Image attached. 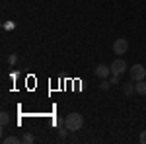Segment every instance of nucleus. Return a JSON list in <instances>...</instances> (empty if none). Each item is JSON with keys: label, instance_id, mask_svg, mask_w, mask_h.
<instances>
[{"label": "nucleus", "instance_id": "9", "mask_svg": "<svg viewBox=\"0 0 146 144\" xmlns=\"http://www.w3.org/2000/svg\"><path fill=\"white\" fill-rule=\"evenodd\" d=\"M22 142V138H18V136H8V138H4V144H18Z\"/></svg>", "mask_w": 146, "mask_h": 144}, {"label": "nucleus", "instance_id": "14", "mask_svg": "<svg viewBox=\"0 0 146 144\" xmlns=\"http://www.w3.org/2000/svg\"><path fill=\"white\" fill-rule=\"evenodd\" d=\"M8 62H10V64H16V62H18V56H16V55H10V56H8Z\"/></svg>", "mask_w": 146, "mask_h": 144}, {"label": "nucleus", "instance_id": "6", "mask_svg": "<svg viewBox=\"0 0 146 144\" xmlns=\"http://www.w3.org/2000/svg\"><path fill=\"white\" fill-rule=\"evenodd\" d=\"M135 94H138V96H146V82L144 80H138L135 84Z\"/></svg>", "mask_w": 146, "mask_h": 144}, {"label": "nucleus", "instance_id": "15", "mask_svg": "<svg viewBox=\"0 0 146 144\" xmlns=\"http://www.w3.org/2000/svg\"><path fill=\"white\" fill-rule=\"evenodd\" d=\"M119 78H121V76H117V74H111V76H109V80H111V84H117V82H119Z\"/></svg>", "mask_w": 146, "mask_h": 144}, {"label": "nucleus", "instance_id": "5", "mask_svg": "<svg viewBox=\"0 0 146 144\" xmlns=\"http://www.w3.org/2000/svg\"><path fill=\"white\" fill-rule=\"evenodd\" d=\"M94 74L98 78H101V80H107V78L111 76V68L105 66V64H98V66L94 68Z\"/></svg>", "mask_w": 146, "mask_h": 144}, {"label": "nucleus", "instance_id": "11", "mask_svg": "<svg viewBox=\"0 0 146 144\" xmlns=\"http://www.w3.org/2000/svg\"><path fill=\"white\" fill-rule=\"evenodd\" d=\"M66 127H64V129H58V136H60V140H64V138H66Z\"/></svg>", "mask_w": 146, "mask_h": 144}, {"label": "nucleus", "instance_id": "8", "mask_svg": "<svg viewBox=\"0 0 146 144\" xmlns=\"http://www.w3.org/2000/svg\"><path fill=\"white\" fill-rule=\"evenodd\" d=\"M33 140H35V136H33L31 133H25V134L22 136V142H23V144H31Z\"/></svg>", "mask_w": 146, "mask_h": 144}, {"label": "nucleus", "instance_id": "10", "mask_svg": "<svg viewBox=\"0 0 146 144\" xmlns=\"http://www.w3.org/2000/svg\"><path fill=\"white\" fill-rule=\"evenodd\" d=\"M133 92H135V84H127L125 86V96H131Z\"/></svg>", "mask_w": 146, "mask_h": 144}, {"label": "nucleus", "instance_id": "3", "mask_svg": "<svg viewBox=\"0 0 146 144\" xmlns=\"http://www.w3.org/2000/svg\"><path fill=\"white\" fill-rule=\"evenodd\" d=\"M129 51V41L127 39H123V37H119V39H115V43H113V53L115 55H125Z\"/></svg>", "mask_w": 146, "mask_h": 144}, {"label": "nucleus", "instance_id": "12", "mask_svg": "<svg viewBox=\"0 0 146 144\" xmlns=\"http://www.w3.org/2000/svg\"><path fill=\"white\" fill-rule=\"evenodd\" d=\"M109 86H111V84H109L107 80H103V82L100 84V90H109Z\"/></svg>", "mask_w": 146, "mask_h": 144}, {"label": "nucleus", "instance_id": "4", "mask_svg": "<svg viewBox=\"0 0 146 144\" xmlns=\"http://www.w3.org/2000/svg\"><path fill=\"white\" fill-rule=\"evenodd\" d=\"M109 68H111V74H117V76H121L125 70H127V62H125L123 58H115L111 64H109Z\"/></svg>", "mask_w": 146, "mask_h": 144}, {"label": "nucleus", "instance_id": "2", "mask_svg": "<svg viewBox=\"0 0 146 144\" xmlns=\"http://www.w3.org/2000/svg\"><path fill=\"white\" fill-rule=\"evenodd\" d=\"M129 76L133 82H138V80H144L146 78V68L142 64H133V66L129 68Z\"/></svg>", "mask_w": 146, "mask_h": 144}, {"label": "nucleus", "instance_id": "7", "mask_svg": "<svg viewBox=\"0 0 146 144\" xmlns=\"http://www.w3.org/2000/svg\"><path fill=\"white\" fill-rule=\"evenodd\" d=\"M0 123H2V127H6V125L10 123V113L2 111V113H0Z\"/></svg>", "mask_w": 146, "mask_h": 144}, {"label": "nucleus", "instance_id": "13", "mask_svg": "<svg viewBox=\"0 0 146 144\" xmlns=\"http://www.w3.org/2000/svg\"><path fill=\"white\" fill-rule=\"evenodd\" d=\"M138 140H140V144H146V131H142V133H140Z\"/></svg>", "mask_w": 146, "mask_h": 144}, {"label": "nucleus", "instance_id": "1", "mask_svg": "<svg viewBox=\"0 0 146 144\" xmlns=\"http://www.w3.org/2000/svg\"><path fill=\"white\" fill-rule=\"evenodd\" d=\"M64 127H66L70 133H76V131H80L82 127H84V117L80 115V113H68L66 117H64Z\"/></svg>", "mask_w": 146, "mask_h": 144}]
</instances>
